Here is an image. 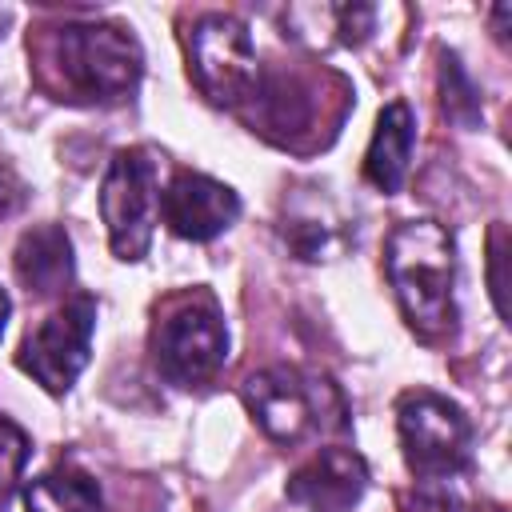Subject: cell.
Returning a JSON list of instances; mask_svg holds the SVG:
<instances>
[{
	"instance_id": "1",
	"label": "cell",
	"mask_w": 512,
	"mask_h": 512,
	"mask_svg": "<svg viewBox=\"0 0 512 512\" xmlns=\"http://www.w3.org/2000/svg\"><path fill=\"white\" fill-rule=\"evenodd\" d=\"M384 268L408 328L440 344L456 332V244L436 220H408L388 236Z\"/></svg>"
},
{
	"instance_id": "2",
	"label": "cell",
	"mask_w": 512,
	"mask_h": 512,
	"mask_svg": "<svg viewBox=\"0 0 512 512\" xmlns=\"http://www.w3.org/2000/svg\"><path fill=\"white\" fill-rule=\"evenodd\" d=\"M240 396L252 420L276 444H304L324 432H340L348 424L340 388L312 368H296V364L264 368L244 380Z\"/></svg>"
},
{
	"instance_id": "3",
	"label": "cell",
	"mask_w": 512,
	"mask_h": 512,
	"mask_svg": "<svg viewBox=\"0 0 512 512\" xmlns=\"http://www.w3.org/2000/svg\"><path fill=\"white\" fill-rule=\"evenodd\" d=\"M52 68L68 100L112 104L136 88L144 56L136 36L116 24H64L52 36Z\"/></svg>"
},
{
	"instance_id": "4",
	"label": "cell",
	"mask_w": 512,
	"mask_h": 512,
	"mask_svg": "<svg viewBox=\"0 0 512 512\" xmlns=\"http://www.w3.org/2000/svg\"><path fill=\"white\" fill-rule=\"evenodd\" d=\"M228 356V332L212 292L196 288L164 304L152 328V360L164 380L180 388L208 384Z\"/></svg>"
},
{
	"instance_id": "5",
	"label": "cell",
	"mask_w": 512,
	"mask_h": 512,
	"mask_svg": "<svg viewBox=\"0 0 512 512\" xmlns=\"http://www.w3.org/2000/svg\"><path fill=\"white\" fill-rule=\"evenodd\" d=\"M396 428L404 460L420 480H448L472 464V424L440 392H404L396 400Z\"/></svg>"
},
{
	"instance_id": "6",
	"label": "cell",
	"mask_w": 512,
	"mask_h": 512,
	"mask_svg": "<svg viewBox=\"0 0 512 512\" xmlns=\"http://www.w3.org/2000/svg\"><path fill=\"white\" fill-rule=\"evenodd\" d=\"M100 216L116 260H140L156 220V160L148 148H120L100 184Z\"/></svg>"
},
{
	"instance_id": "7",
	"label": "cell",
	"mask_w": 512,
	"mask_h": 512,
	"mask_svg": "<svg viewBox=\"0 0 512 512\" xmlns=\"http://www.w3.org/2000/svg\"><path fill=\"white\" fill-rule=\"evenodd\" d=\"M188 72L212 104H236L256 84V48L248 24L228 12H208L188 32Z\"/></svg>"
},
{
	"instance_id": "8",
	"label": "cell",
	"mask_w": 512,
	"mask_h": 512,
	"mask_svg": "<svg viewBox=\"0 0 512 512\" xmlns=\"http://www.w3.org/2000/svg\"><path fill=\"white\" fill-rule=\"evenodd\" d=\"M92 328H96V300L92 296H76L64 308H56L52 316H44L24 336L16 364L36 384H44L52 396H60V392H68L76 384V376L88 364Z\"/></svg>"
},
{
	"instance_id": "9",
	"label": "cell",
	"mask_w": 512,
	"mask_h": 512,
	"mask_svg": "<svg viewBox=\"0 0 512 512\" xmlns=\"http://www.w3.org/2000/svg\"><path fill=\"white\" fill-rule=\"evenodd\" d=\"M160 212L180 240H212L236 224L240 196L204 172H176L160 196Z\"/></svg>"
},
{
	"instance_id": "10",
	"label": "cell",
	"mask_w": 512,
	"mask_h": 512,
	"mask_svg": "<svg viewBox=\"0 0 512 512\" xmlns=\"http://www.w3.org/2000/svg\"><path fill=\"white\" fill-rule=\"evenodd\" d=\"M364 488H368V464L352 448H320L284 484L288 500L308 512H352Z\"/></svg>"
},
{
	"instance_id": "11",
	"label": "cell",
	"mask_w": 512,
	"mask_h": 512,
	"mask_svg": "<svg viewBox=\"0 0 512 512\" xmlns=\"http://www.w3.org/2000/svg\"><path fill=\"white\" fill-rule=\"evenodd\" d=\"M12 264L28 292L36 296L64 292L72 280V240L60 224H36L16 240Z\"/></svg>"
},
{
	"instance_id": "12",
	"label": "cell",
	"mask_w": 512,
	"mask_h": 512,
	"mask_svg": "<svg viewBox=\"0 0 512 512\" xmlns=\"http://www.w3.org/2000/svg\"><path fill=\"white\" fill-rule=\"evenodd\" d=\"M412 144H416L412 108L404 100H392L376 116V132H372L368 152H364V176H368V184L380 188V192H400L404 172H408Z\"/></svg>"
},
{
	"instance_id": "13",
	"label": "cell",
	"mask_w": 512,
	"mask_h": 512,
	"mask_svg": "<svg viewBox=\"0 0 512 512\" xmlns=\"http://www.w3.org/2000/svg\"><path fill=\"white\" fill-rule=\"evenodd\" d=\"M24 512H104V496L88 472L60 464L24 484Z\"/></svg>"
},
{
	"instance_id": "14",
	"label": "cell",
	"mask_w": 512,
	"mask_h": 512,
	"mask_svg": "<svg viewBox=\"0 0 512 512\" xmlns=\"http://www.w3.org/2000/svg\"><path fill=\"white\" fill-rule=\"evenodd\" d=\"M440 108L452 124L460 128H480L484 108H480V88L464 72V64L452 52H440Z\"/></svg>"
},
{
	"instance_id": "15",
	"label": "cell",
	"mask_w": 512,
	"mask_h": 512,
	"mask_svg": "<svg viewBox=\"0 0 512 512\" xmlns=\"http://www.w3.org/2000/svg\"><path fill=\"white\" fill-rule=\"evenodd\" d=\"M24 464H28V436L0 416V500L16 488V480L24 476Z\"/></svg>"
},
{
	"instance_id": "16",
	"label": "cell",
	"mask_w": 512,
	"mask_h": 512,
	"mask_svg": "<svg viewBox=\"0 0 512 512\" xmlns=\"http://www.w3.org/2000/svg\"><path fill=\"white\" fill-rule=\"evenodd\" d=\"M504 264H508V236H504V224H496L488 232V288H492V304L500 316H508V280H504Z\"/></svg>"
},
{
	"instance_id": "17",
	"label": "cell",
	"mask_w": 512,
	"mask_h": 512,
	"mask_svg": "<svg viewBox=\"0 0 512 512\" xmlns=\"http://www.w3.org/2000/svg\"><path fill=\"white\" fill-rule=\"evenodd\" d=\"M408 512H468L460 496L444 492V488H420L408 496Z\"/></svg>"
},
{
	"instance_id": "18",
	"label": "cell",
	"mask_w": 512,
	"mask_h": 512,
	"mask_svg": "<svg viewBox=\"0 0 512 512\" xmlns=\"http://www.w3.org/2000/svg\"><path fill=\"white\" fill-rule=\"evenodd\" d=\"M20 204H24V184H20V176H16L8 164H0V216L12 212V208H20Z\"/></svg>"
},
{
	"instance_id": "19",
	"label": "cell",
	"mask_w": 512,
	"mask_h": 512,
	"mask_svg": "<svg viewBox=\"0 0 512 512\" xmlns=\"http://www.w3.org/2000/svg\"><path fill=\"white\" fill-rule=\"evenodd\" d=\"M8 312H12V304H8V292L0 288V336H4V320H8Z\"/></svg>"
},
{
	"instance_id": "20",
	"label": "cell",
	"mask_w": 512,
	"mask_h": 512,
	"mask_svg": "<svg viewBox=\"0 0 512 512\" xmlns=\"http://www.w3.org/2000/svg\"><path fill=\"white\" fill-rule=\"evenodd\" d=\"M4 24H8V12L0 8V36H4Z\"/></svg>"
}]
</instances>
